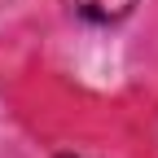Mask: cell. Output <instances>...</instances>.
I'll list each match as a JSON object with an SVG mask.
<instances>
[{"mask_svg":"<svg viewBox=\"0 0 158 158\" xmlns=\"http://www.w3.org/2000/svg\"><path fill=\"white\" fill-rule=\"evenodd\" d=\"M62 158H75V154H62Z\"/></svg>","mask_w":158,"mask_h":158,"instance_id":"obj_2","label":"cell"},{"mask_svg":"<svg viewBox=\"0 0 158 158\" xmlns=\"http://www.w3.org/2000/svg\"><path fill=\"white\" fill-rule=\"evenodd\" d=\"M79 18H88L97 27H110V22H123V18L136 9V0H75Z\"/></svg>","mask_w":158,"mask_h":158,"instance_id":"obj_1","label":"cell"}]
</instances>
